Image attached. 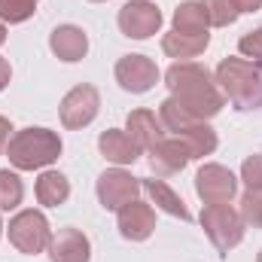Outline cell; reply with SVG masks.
I'll list each match as a JSON object with an SVG mask.
<instances>
[{"label":"cell","instance_id":"1","mask_svg":"<svg viewBox=\"0 0 262 262\" xmlns=\"http://www.w3.org/2000/svg\"><path fill=\"white\" fill-rule=\"evenodd\" d=\"M165 85L171 89V95L195 116L198 122L213 119L226 104V98H223L216 79L210 76V70L195 64V61H174L165 70Z\"/></svg>","mask_w":262,"mask_h":262},{"label":"cell","instance_id":"2","mask_svg":"<svg viewBox=\"0 0 262 262\" xmlns=\"http://www.w3.org/2000/svg\"><path fill=\"white\" fill-rule=\"evenodd\" d=\"M216 82L223 98L232 101L235 110H259L262 107V67L247 58H223L216 64Z\"/></svg>","mask_w":262,"mask_h":262},{"label":"cell","instance_id":"3","mask_svg":"<svg viewBox=\"0 0 262 262\" xmlns=\"http://www.w3.org/2000/svg\"><path fill=\"white\" fill-rule=\"evenodd\" d=\"M6 156L9 165L18 171H37L52 165L61 156V137L49 128H21L15 131L6 143Z\"/></svg>","mask_w":262,"mask_h":262},{"label":"cell","instance_id":"4","mask_svg":"<svg viewBox=\"0 0 262 262\" xmlns=\"http://www.w3.org/2000/svg\"><path fill=\"white\" fill-rule=\"evenodd\" d=\"M198 220H201V229L210 238V244L220 250V256H229V250H235L244 238V220L229 204H204Z\"/></svg>","mask_w":262,"mask_h":262},{"label":"cell","instance_id":"5","mask_svg":"<svg viewBox=\"0 0 262 262\" xmlns=\"http://www.w3.org/2000/svg\"><path fill=\"white\" fill-rule=\"evenodd\" d=\"M6 232H9V244L25 256H37L49 250V241H52V226L40 210H18L9 220Z\"/></svg>","mask_w":262,"mask_h":262},{"label":"cell","instance_id":"6","mask_svg":"<svg viewBox=\"0 0 262 262\" xmlns=\"http://www.w3.org/2000/svg\"><path fill=\"white\" fill-rule=\"evenodd\" d=\"M98 110H101V95H98V89L89 85V82L73 85L64 98H61V107H58V113H61V125L70 128V131L92 125L95 116H98Z\"/></svg>","mask_w":262,"mask_h":262},{"label":"cell","instance_id":"7","mask_svg":"<svg viewBox=\"0 0 262 262\" xmlns=\"http://www.w3.org/2000/svg\"><path fill=\"white\" fill-rule=\"evenodd\" d=\"M116 21H119V31L125 37H131V40H149L162 28V12L149 0H128L119 9V18Z\"/></svg>","mask_w":262,"mask_h":262},{"label":"cell","instance_id":"8","mask_svg":"<svg viewBox=\"0 0 262 262\" xmlns=\"http://www.w3.org/2000/svg\"><path fill=\"white\" fill-rule=\"evenodd\" d=\"M195 192L204 204H229L238 192V177L223 165H201L195 174Z\"/></svg>","mask_w":262,"mask_h":262},{"label":"cell","instance_id":"9","mask_svg":"<svg viewBox=\"0 0 262 262\" xmlns=\"http://www.w3.org/2000/svg\"><path fill=\"white\" fill-rule=\"evenodd\" d=\"M95 189H98V201H101L104 210H119V207H125L128 201L140 195V180L131 177L122 168H110L98 177Z\"/></svg>","mask_w":262,"mask_h":262},{"label":"cell","instance_id":"10","mask_svg":"<svg viewBox=\"0 0 262 262\" xmlns=\"http://www.w3.org/2000/svg\"><path fill=\"white\" fill-rule=\"evenodd\" d=\"M116 82L131 95H143L159 82V67L146 55H122L116 61Z\"/></svg>","mask_w":262,"mask_h":262},{"label":"cell","instance_id":"11","mask_svg":"<svg viewBox=\"0 0 262 262\" xmlns=\"http://www.w3.org/2000/svg\"><path fill=\"white\" fill-rule=\"evenodd\" d=\"M49 262H92V241L82 229L64 226L49 241Z\"/></svg>","mask_w":262,"mask_h":262},{"label":"cell","instance_id":"12","mask_svg":"<svg viewBox=\"0 0 262 262\" xmlns=\"http://www.w3.org/2000/svg\"><path fill=\"white\" fill-rule=\"evenodd\" d=\"M116 223H119V235L125 241H146L156 232V210L146 201H128L125 207L116 210Z\"/></svg>","mask_w":262,"mask_h":262},{"label":"cell","instance_id":"13","mask_svg":"<svg viewBox=\"0 0 262 262\" xmlns=\"http://www.w3.org/2000/svg\"><path fill=\"white\" fill-rule=\"evenodd\" d=\"M192 162V156H189V149H186V143L180 140V137H171V140H159L152 149H149V168L156 171V174H180L186 165Z\"/></svg>","mask_w":262,"mask_h":262},{"label":"cell","instance_id":"14","mask_svg":"<svg viewBox=\"0 0 262 262\" xmlns=\"http://www.w3.org/2000/svg\"><path fill=\"white\" fill-rule=\"evenodd\" d=\"M49 49L55 52V58L73 64V61H82V58H85V52H89V37H85V31L76 28V25H58V28L49 34Z\"/></svg>","mask_w":262,"mask_h":262},{"label":"cell","instance_id":"15","mask_svg":"<svg viewBox=\"0 0 262 262\" xmlns=\"http://www.w3.org/2000/svg\"><path fill=\"white\" fill-rule=\"evenodd\" d=\"M98 149H101V156L107 159V162H113V165H134L137 159H140V146L131 140L128 131L122 128H107L98 134Z\"/></svg>","mask_w":262,"mask_h":262},{"label":"cell","instance_id":"16","mask_svg":"<svg viewBox=\"0 0 262 262\" xmlns=\"http://www.w3.org/2000/svg\"><path fill=\"white\" fill-rule=\"evenodd\" d=\"M125 131L131 134V140L140 146V149H152L162 134H165V125L159 122V116L152 110H131L128 119H125Z\"/></svg>","mask_w":262,"mask_h":262},{"label":"cell","instance_id":"17","mask_svg":"<svg viewBox=\"0 0 262 262\" xmlns=\"http://www.w3.org/2000/svg\"><path fill=\"white\" fill-rule=\"evenodd\" d=\"M210 43V34H180V31H171L162 37V52L168 58H177V61H189L201 55Z\"/></svg>","mask_w":262,"mask_h":262},{"label":"cell","instance_id":"18","mask_svg":"<svg viewBox=\"0 0 262 262\" xmlns=\"http://www.w3.org/2000/svg\"><path fill=\"white\" fill-rule=\"evenodd\" d=\"M140 189L149 195V201H152L159 210H165V213H171V216H177V220H183V223L192 220V213L186 210L183 198L177 195L165 180H140Z\"/></svg>","mask_w":262,"mask_h":262},{"label":"cell","instance_id":"19","mask_svg":"<svg viewBox=\"0 0 262 262\" xmlns=\"http://www.w3.org/2000/svg\"><path fill=\"white\" fill-rule=\"evenodd\" d=\"M70 198V180L61 171H43L37 177V201L46 207H61Z\"/></svg>","mask_w":262,"mask_h":262},{"label":"cell","instance_id":"20","mask_svg":"<svg viewBox=\"0 0 262 262\" xmlns=\"http://www.w3.org/2000/svg\"><path fill=\"white\" fill-rule=\"evenodd\" d=\"M210 21H207V12L201 6V0H183L177 9H174V31L180 34H207Z\"/></svg>","mask_w":262,"mask_h":262},{"label":"cell","instance_id":"21","mask_svg":"<svg viewBox=\"0 0 262 262\" xmlns=\"http://www.w3.org/2000/svg\"><path fill=\"white\" fill-rule=\"evenodd\" d=\"M183 143H186V149H189V156L192 159H204V156H210L213 149H216V131L210 128L207 122H195V125H189L186 131H180L177 134Z\"/></svg>","mask_w":262,"mask_h":262},{"label":"cell","instance_id":"22","mask_svg":"<svg viewBox=\"0 0 262 262\" xmlns=\"http://www.w3.org/2000/svg\"><path fill=\"white\" fill-rule=\"evenodd\" d=\"M159 122L165 125V131H174V134H180V131H186L189 125H195L198 119L171 95V98H165L162 101V107H159Z\"/></svg>","mask_w":262,"mask_h":262},{"label":"cell","instance_id":"23","mask_svg":"<svg viewBox=\"0 0 262 262\" xmlns=\"http://www.w3.org/2000/svg\"><path fill=\"white\" fill-rule=\"evenodd\" d=\"M21 198H25V183L18 180V174L9 168H0V210L18 207Z\"/></svg>","mask_w":262,"mask_h":262},{"label":"cell","instance_id":"24","mask_svg":"<svg viewBox=\"0 0 262 262\" xmlns=\"http://www.w3.org/2000/svg\"><path fill=\"white\" fill-rule=\"evenodd\" d=\"M201 6H204V12H207V21L213 25V28H229V25H235L238 21V6H235V0H201Z\"/></svg>","mask_w":262,"mask_h":262},{"label":"cell","instance_id":"25","mask_svg":"<svg viewBox=\"0 0 262 262\" xmlns=\"http://www.w3.org/2000/svg\"><path fill=\"white\" fill-rule=\"evenodd\" d=\"M40 0H0V21L6 25H21L37 12Z\"/></svg>","mask_w":262,"mask_h":262},{"label":"cell","instance_id":"26","mask_svg":"<svg viewBox=\"0 0 262 262\" xmlns=\"http://www.w3.org/2000/svg\"><path fill=\"white\" fill-rule=\"evenodd\" d=\"M241 220L244 226H253V229H262V192H253L247 189L244 198H241Z\"/></svg>","mask_w":262,"mask_h":262},{"label":"cell","instance_id":"27","mask_svg":"<svg viewBox=\"0 0 262 262\" xmlns=\"http://www.w3.org/2000/svg\"><path fill=\"white\" fill-rule=\"evenodd\" d=\"M238 52H241L247 61H253V64L262 67V28L247 31V34L238 40Z\"/></svg>","mask_w":262,"mask_h":262},{"label":"cell","instance_id":"28","mask_svg":"<svg viewBox=\"0 0 262 262\" xmlns=\"http://www.w3.org/2000/svg\"><path fill=\"white\" fill-rule=\"evenodd\" d=\"M241 180L247 183V189L262 192V152L244 159V165H241Z\"/></svg>","mask_w":262,"mask_h":262},{"label":"cell","instance_id":"29","mask_svg":"<svg viewBox=\"0 0 262 262\" xmlns=\"http://www.w3.org/2000/svg\"><path fill=\"white\" fill-rule=\"evenodd\" d=\"M9 79H12V67H9L6 58H0V92L9 85Z\"/></svg>","mask_w":262,"mask_h":262},{"label":"cell","instance_id":"30","mask_svg":"<svg viewBox=\"0 0 262 262\" xmlns=\"http://www.w3.org/2000/svg\"><path fill=\"white\" fill-rule=\"evenodd\" d=\"M235 6H238V12H256V9H262V0H235Z\"/></svg>","mask_w":262,"mask_h":262},{"label":"cell","instance_id":"31","mask_svg":"<svg viewBox=\"0 0 262 262\" xmlns=\"http://www.w3.org/2000/svg\"><path fill=\"white\" fill-rule=\"evenodd\" d=\"M9 131H12L9 119H3V116H0V152H3V149H6V143H9Z\"/></svg>","mask_w":262,"mask_h":262},{"label":"cell","instance_id":"32","mask_svg":"<svg viewBox=\"0 0 262 262\" xmlns=\"http://www.w3.org/2000/svg\"><path fill=\"white\" fill-rule=\"evenodd\" d=\"M3 43H6V25L0 21V46H3Z\"/></svg>","mask_w":262,"mask_h":262},{"label":"cell","instance_id":"33","mask_svg":"<svg viewBox=\"0 0 262 262\" xmlns=\"http://www.w3.org/2000/svg\"><path fill=\"white\" fill-rule=\"evenodd\" d=\"M256 262H262V250H259V256H256Z\"/></svg>","mask_w":262,"mask_h":262},{"label":"cell","instance_id":"34","mask_svg":"<svg viewBox=\"0 0 262 262\" xmlns=\"http://www.w3.org/2000/svg\"><path fill=\"white\" fill-rule=\"evenodd\" d=\"M0 235H3V220H0Z\"/></svg>","mask_w":262,"mask_h":262},{"label":"cell","instance_id":"35","mask_svg":"<svg viewBox=\"0 0 262 262\" xmlns=\"http://www.w3.org/2000/svg\"><path fill=\"white\" fill-rule=\"evenodd\" d=\"M92 3H104V0H92Z\"/></svg>","mask_w":262,"mask_h":262}]
</instances>
